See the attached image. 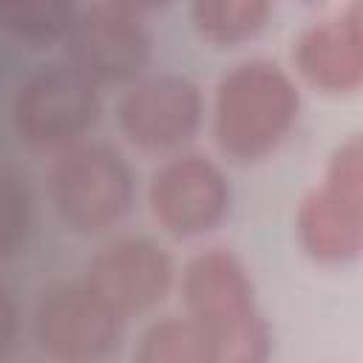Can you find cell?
I'll use <instances>...</instances> for the list:
<instances>
[{"label":"cell","instance_id":"1","mask_svg":"<svg viewBox=\"0 0 363 363\" xmlns=\"http://www.w3.org/2000/svg\"><path fill=\"white\" fill-rule=\"evenodd\" d=\"M187 318L207 343L210 363H267L269 326L244 261L227 247L196 252L182 275Z\"/></svg>","mask_w":363,"mask_h":363},{"label":"cell","instance_id":"2","mask_svg":"<svg viewBox=\"0 0 363 363\" xmlns=\"http://www.w3.org/2000/svg\"><path fill=\"white\" fill-rule=\"evenodd\" d=\"M298 113L301 91L278 62L241 60L216 85L213 136L227 159L252 164L281 147Z\"/></svg>","mask_w":363,"mask_h":363},{"label":"cell","instance_id":"3","mask_svg":"<svg viewBox=\"0 0 363 363\" xmlns=\"http://www.w3.org/2000/svg\"><path fill=\"white\" fill-rule=\"evenodd\" d=\"M57 216L74 233H102L119 224L133 204L128 159L105 142H79L57 153L48 173Z\"/></svg>","mask_w":363,"mask_h":363},{"label":"cell","instance_id":"4","mask_svg":"<svg viewBox=\"0 0 363 363\" xmlns=\"http://www.w3.org/2000/svg\"><path fill=\"white\" fill-rule=\"evenodd\" d=\"M99 88L68 62L40 65L14 91L11 125L23 145L40 153H62L99 119Z\"/></svg>","mask_w":363,"mask_h":363},{"label":"cell","instance_id":"5","mask_svg":"<svg viewBox=\"0 0 363 363\" xmlns=\"http://www.w3.org/2000/svg\"><path fill=\"white\" fill-rule=\"evenodd\" d=\"M298 241L320 264L354 261L363 250V147L349 136L329 159L323 182L312 187L295 216Z\"/></svg>","mask_w":363,"mask_h":363},{"label":"cell","instance_id":"6","mask_svg":"<svg viewBox=\"0 0 363 363\" xmlns=\"http://www.w3.org/2000/svg\"><path fill=\"white\" fill-rule=\"evenodd\" d=\"M145 11L139 3L79 6L65 37L68 65L96 88L136 82L153 51Z\"/></svg>","mask_w":363,"mask_h":363},{"label":"cell","instance_id":"7","mask_svg":"<svg viewBox=\"0 0 363 363\" xmlns=\"http://www.w3.org/2000/svg\"><path fill=\"white\" fill-rule=\"evenodd\" d=\"M125 318L82 281L48 286L34 306V340L51 363H105L122 343Z\"/></svg>","mask_w":363,"mask_h":363},{"label":"cell","instance_id":"8","mask_svg":"<svg viewBox=\"0 0 363 363\" xmlns=\"http://www.w3.org/2000/svg\"><path fill=\"white\" fill-rule=\"evenodd\" d=\"M230 182L201 153H179L162 162L147 184L150 213L176 238H196L216 230L230 213Z\"/></svg>","mask_w":363,"mask_h":363},{"label":"cell","instance_id":"9","mask_svg":"<svg viewBox=\"0 0 363 363\" xmlns=\"http://www.w3.org/2000/svg\"><path fill=\"white\" fill-rule=\"evenodd\" d=\"M201 113L199 85L179 74L136 79L116 105L122 136L145 153H167L187 145L201 125Z\"/></svg>","mask_w":363,"mask_h":363},{"label":"cell","instance_id":"10","mask_svg":"<svg viewBox=\"0 0 363 363\" xmlns=\"http://www.w3.org/2000/svg\"><path fill=\"white\" fill-rule=\"evenodd\" d=\"M82 284L128 320L164 301L173 284V261L153 238L122 235L94 252Z\"/></svg>","mask_w":363,"mask_h":363},{"label":"cell","instance_id":"11","mask_svg":"<svg viewBox=\"0 0 363 363\" xmlns=\"http://www.w3.org/2000/svg\"><path fill=\"white\" fill-rule=\"evenodd\" d=\"M295 68L323 94H354L363 82V6L349 3L295 37Z\"/></svg>","mask_w":363,"mask_h":363},{"label":"cell","instance_id":"12","mask_svg":"<svg viewBox=\"0 0 363 363\" xmlns=\"http://www.w3.org/2000/svg\"><path fill=\"white\" fill-rule=\"evenodd\" d=\"M272 6L264 0H199L190 6L196 31L213 45H235L264 31Z\"/></svg>","mask_w":363,"mask_h":363},{"label":"cell","instance_id":"13","mask_svg":"<svg viewBox=\"0 0 363 363\" xmlns=\"http://www.w3.org/2000/svg\"><path fill=\"white\" fill-rule=\"evenodd\" d=\"M77 9L79 6L74 3H51V0L0 3V28L31 48H48L54 43H65Z\"/></svg>","mask_w":363,"mask_h":363},{"label":"cell","instance_id":"14","mask_svg":"<svg viewBox=\"0 0 363 363\" xmlns=\"http://www.w3.org/2000/svg\"><path fill=\"white\" fill-rule=\"evenodd\" d=\"M133 363H210V354L190 318H159L139 335Z\"/></svg>","mask_w":363,"mask_h":363},{"label":"cell","instance_id":"15","mask_svg":"<svg viewBox=\"0 0 363 363\" xmlns=\"http://www.w3.org/2000/svg\"><path fill=\"white\" fill-rule=\"evenodd\" d=\"M31 230V190L23 176L0 167V258L17 252Z\"/></svg>","mask_w":363,"mask_h":363},{"label":"cell","instance_id":"16","mask_svg":"<svg viewBox=\"0 0 363 363\" xmlns=\"http://www.w3.org/2000/svg\"><path fill=\"white\" fill-rule=\"evenodd\" d=\"M17 340V303L11 292L0 284V360L14 349Z\"/></svg>","mask_w":363,"mask_h":363}]
</instances>
